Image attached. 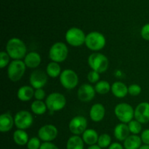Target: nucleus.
Returning <instances> with one entry per match:
<instances>
[{"label":"nucleus","instance_id":"nucleus-1","mask_svg":"<svg viewBox=\"0 0 149 149\" xmlns=\"http://www.w3.org/2000/svg\"><path fill=\"white\" fill-rule=\"evenodd\" d=\"M26 51L27 48L26 45L19 38H11L6 45V52L13 60H21L26 56Z\"/></svg>","mask_w":149,"mask_h":149},{"label":"nucleus","instance_id":"nucleus-2","mask_svg":"<svg viewBox=\"0 0 149 149\" xmlns=\"http://www.w3.org/2000/svg\"><path fill=\"white\" fill-rule=\"evenodd\" d=\"M88 64L92 70L103 73L109 68V61L107 57L100 53H93L88 57Z\"/></svg>","mask_w":149,"mask_h":149},{"label":"nucleus","instance_id":"nucleus-3","mask_svg":"<svg viewBox=\"0 0 149 149\" xmlns=\"http://www.w3.org/2000/svg\"><path fill=\"white\" fill-rule=\"evenodd\" d=\"M106 43V37L100 32H92L86 35L85 45L91 51H97L102 50Z\"/></svg>","mask_w":149,"mask_h":149},{"label":"nucleus","instance_id":"nucleus-4","mask_svg":"<svg viewBox=\"0 0 149 149\" xmlns=\"http://www.w3.org/2000/svg\"><path fill=\"white\" fill-rule=\"evenodd\" d=\"M114 113L121 122L128 124L135 117V110L130 104L122 102L115 107Z\"/></svg>","mask_w":149,"mask_h":149},{"label":"nucleus","instance_id":"nucleus-5","mask_svg":"<svg viewBox=\"0 0 149 149\" xmlns=\"http://www.w3.org/2000/svg\"><path fill=\"white\" fill-rule=\"evenodd\" d=\"M26 66L21 60H13L7 68V75L13 82H17L23 77L26 72Z\"/></svg>","mask_w":149,"mask_h":149},{"label":"nucleus","instance_id":"nucleus-6","mask_svg":"<svg viewBox=\"0 0 149 149\" xmlns=\"http://www.w3.org/2000/svg\"><path fill=\"white\" fill-rule=\"evenodd\" d=\"M68 49L67 45L62 42H55L49 51V57L52 61L61 63L68 57Z\"/></svg>","mask_w":149,"mask_h":149},{"label":"nucleus","instance_id":"nucleus-7","mask_svg":"<svg viewBox=\"0 0 149 149\" xmlns=\"http://www.w3.org/2000/svg\"><path fill=\"white\" fill-rule=\"evenodd\" d=\"M47 109L52 112L60 111L65 108L66 99L63 94L58 92H53L47 96L45 100Z\"/></svg>","mask_w":149,"mask_h":149},{"label":"nucleus","instance_id":"nucleus-8","mask_svg":"<svg viewBox=\"0 0 149 149\" xmlns=\"http://www.w3.org/2000/svg\"><path fill=\"white\" fill-rule=\"evenodd\" d=\"M65 37L67 42L73 47H79L85 43L86 35L79 28H70L65 33Z\"/></svg>","mask_w":149,"mask_h":149},{"label":"nucleus","instance_id":"nucleus-9","mask_svg":"<svg viewBox=\"0 0 149 149\" xmlns=\"http://www.w3.org/2000/svg\"><path fill=\"white\" fill-rule=\"evenodd\" d=\"M60 81L63 87L71 90L78 85L79 77L74 70L66 69L61 72L60 75Z\"/></svg>","mask_w":149,"mask_h":149},{"label":"nucleus","instance_id":"nucleus-10","mask_svg":"<svg viewBox=\"0 0 149 149\" xmlns=\"http://www.w3.org/2000/svg\"><path fill=\"white\" fill-rule=\"evenodd\" d=\"M15 125L19 129H26L31 127L33 118L31 112L27 110H20L14 117Z\"/></svg>","mask_w":149,"mask_h":149},{"label":"nucleus","instance_id":"nucleus-11","mask_svg":"<svg viewBox=\"0 0 149 149\" xmlns=\"http://www.w3.org/2000/svg\"><path fill=\"white\" fill-rule=\"evenodd\" d=\"M87 121L82 115H77L74 117L68 124L70 131L74 135H80L87 129Z\"/></svg>","mask_w":149,"mask_h":149},{"label":"nucleus","instance_id":"nucleus-12","mask_svg":"<svg viewBox=\"0 0 149 149\" xmlns=\"http://www.w3.org/2000/svg\"><path fill=\"white\" fill-rule=\"evenodd\" d=\"M58 134V130L52 124H46L41 127L38 131V137L42 141L51 142L55 140Z\"/></svg>","mask_w":149,"mask_h":149},{"label":"nucleus","instance_id":"nucleus-13","mask_svg":"<svg viewBox=\"0 0 149 149\" xmlns=\"http://www.w3.org/2000/svg\"><path fill=\"white\" fill-rule=\"evenodd\" d=\"M47 73L42 70H36L31 74L30 80L31 86L35 89H42L46 85L47 82Z\"/></svg>","mask_w":149,"mask_h":149},{"label":"nucleus","instance_id":"nucleus-14","mask_svg":"<svg viewBox=\"0 0 149 149\" xmlns=\"http://www.w3.org/2000/svg\"><path fill=\"white\" fill-rule=\"evenodd\" d=\"M135 118L141 124L149 122V102H141L135 108Z\"/></svg>","mask_w":149,"mask_h":149},{"label":"nucleus","instance_id":"nucleus-15","mask_svg":"<svg viewBox=\"0 0 149 149\" xmlns=\"http://www.w3.org/2000/svg\"><path fill=\"white\" fill-rule=\"evenodd\" d=\"M95 89L92 85L84 83L81 85L78 89L77 96L81 102H87L91 101L95 95Z\"/></svg>","mask_w":149,"mask_h":149},{"label":"nucleus","instance_id":"nucleus-16","mask_svg":"<svg viewBox=\"0 0 149 149\" xmlns=\"http://www.w3.org/2000/svg\"><path fill=\"white\" fill-rule=\"evenodd\" d=\"M106 109L105 107L100 103L94 104L90 110V117L94 122H100L105 117Z\"/></svg>","mask_w":149,"mask_h":149},{"label":"nucleus","instance_id":"nucleus-17","mask_svg":"<svg viewBox=\"0 0 149 149\" xmlns=\"http://www.w3.org/2000/svg\"><path fill=\"white\" fill-rule=\"evenodd\" d=\"M15 124L14 118L9 112H4L0 115V131L7 132L12 129Z\"/></svg>","mask_w":149,"mask_h":149},{"label":"nucleus","instance_id":"nucleus-18","mask_svg":"<svg viewBox=\"0 0 149 149\" xmlns=\"http://www.w3.org/2000/svg\"><path fill=\"white\" fill-rule=\"evenodd\" d=\"M113 134H114V137L119 141H125L130 136V131L129 127L128 125H127V124L121 123L115 127Z\"/></svg>","mask_w":149,"mask_h":149},{"label":"nucleus","instance_id":"nucleus-19","mask_svg":"<svg viewBox=\"0 0 149 149\" xmlns=\"http://www.w3.org/2000/svg\"><path fill=\"white\" fill-rule=\"evenodd\" d=\"M41 61H42L41 56L35 51H31V52L29 53L24 57L25 64L26 67H29V68H36L40 65Z\"/></svg>","mask_w":149,"mask_h":149},{"label":"nucleus","instance_id":"nucleus-20","mask_svg":"<svg viewBox=\"0 0 149 149\" xmlns=\"http://www.w3.org/2000/svg\"><path fill=\"white\" fill-rule=\"evenodd\" d=\"M34 92L33 88L31 86H23L17 91V96L22 102H28L34 96Z\"/></svg>","mask_w":149,"mask_h":149},{"label":"nucleus","instance_id":"nucleus-21","mask_svg":"<svg viewBox=\"0 0 149 149\" xmlns=\"http://www.w3.org/2000/svg\"><path fill=\"white\" fill-rule=\"evenodd\" d=\"M111 91L117 98H124L128 93V87L124 83L116 81L111 86Z\"/></svg>","mask_w":149,"mask_h":149},{"label":"nucleus","instance_id":"nucleus-22","mask_svg":"<svg viewBox=\"0 0 149 149\" xmlns=\"http://www.w3.org/2000/svg\"><path fill=\"white\" fill-rule=\"evenodd\" d=\"M142 143L141 137L138 134H132L124 141V148L125 149H139Z\"/></svg>","mask_w":149,"mask_h":149},{"label":"nucleus","instance_id":"nucleus-23","mask_svg":"<svg viewBox=\"0 0 149 149\" xmlns=\"http://www.w3.org/2000/svg\"><path fill=\"white\" fill-rule=\"evenodd\" d=\"M98 138V134L93 129H87L82 134V139L84 143L89 145H93L97 143Z\"/></svg>","mask_w":149,"mask_h":149},{"label":"nucleus","instance_id":"nucleus-24","mask_svg":"<svg viewBox=\"0 0 149 149\" xmlns=\"http://www.w3.org/2000/svg\"><path fill=\"white\" fill-rule=\"evenodd\" d=\"M84 140L79 135L71 136L67 141L66 149H84Z\"/></svg>","mask_w":149,"mask_h":149},{"label":"nucleus","instance_id":"nucleus-25","mask_svg":"<svg viewBox=\"0 0 149 149\" xmlns=\"http://www.w3.org/2000/svg\"><path fill=\"white\" fill-rule=\"evenodd\" d=\"M13 140L15 143L18 145H27L29 138L27 132L25 130L17 129L13 133Z\"/></svg>","mask_w":149,"mask_h":149},{"label":"nucleus","instance_id":"nucleus-26","mask_svg":"<svg viewBox=\"0 0 149 149\" xmlns=\"http://www.w3.org/2000/svg\"><path fill=\"white\" fill-rule=\"evenodd\" d=\"M46 72L48 76H49L50 77H52V78H55V77L61 75V66L59 65V64L58 62L51 61L47 66Z\"/></svg>","mask_w":149,"mask_h":149},{"label":"nucleus","instance_id":"nucleus-27","mask_svg":"<svg viewBox=\"0 0 149 149\" xmlns=\"http://www.w3.org/2000/svg\"><path fill=\"white\" fill-rule=\"evenodd\" d=\"M31 109L32 112L36 115H43L46 112L47 107L46 103L42 102V100H35L32 102L31 105Z\"/></svg>","mask_w":149,"mask_h":149},{"label":"nucleus","instance_id":"nucleus-28","mask_svg":"<svg viewBox=\"0 0 149 149\" xmlns=\"http://www.w3.org/2000/svg\"><path fill=\"white\" fill-rule=\"evenodd\" d=\"M95 89V91L100 94H106L110 91V90H111V86L106 80H100L96 83Z\"/></svg>","mask_w":149,"mask_h":149},{"label":"nucleus","instance_id":"nucleus-29","mask_svg":"<svg viewBox=\"0 0 149 149\" xmlns=\"http://www.w3.org/2000/svg\"><path fill=\"white\" fill-rule=\"evenodd\" d=\"M111 144V137L109 134H102L99 136L98 140H97V145L102 148H109Z\"/></svg>","mask_w":149,"mask_h":149},{"label":"nucleus","instance_id":"nucleus-30","mask_svg":"<svg viewBox=\"0 0 149 149\" xmlns=\"http://www.w3.org/2000/svg\"><path fill=\"white\" fill-rule=\"evenodd\" d=\"M141 124H142L137 121L136 119H132V121H130L128 123V127H129L130 133H132V134H139L141 131V130H142V125Z\"/></svg>","mask_w":149,"mask_h":149},{"label":"nucleus","instance_id":"nucleus-31","mask_svg":"<svg viewBox=\"0 0 149 149\" xmlns=\"http://www.w3.org/2000/svg\"><path fill=\"white\" fill-rule=\"evenodd\" d=\"M41 140L39 137H33L29 139V142L27 143L28 149H39L41 147Z\"/></svg>","mask_w":149,"mask_h":149},{"label":"nucleus","instance_id":"nucleus-32","mask_svg":"<svg viewBox=\"0 0 149 149\" xmlns=\"http://www.w3.org/2000/svg\"><path fill=\"white\" fill-rule=\"evenodd\" d=\"M10 56L9 54L5 51H1L0 53V67L1 69L4 68L6 66L10 64Z\"/></svg>","mask_w":149,"mask_h":149},{"label":"nucleus","instance_id":"nucleus-33","mask_svg":"<svg viewBox=\"0 0 149 149\" xmlns=\"http://www.w3.org/2000/svg\"><path fill=\"white\" fill-rule=\"evenodd\" d=\"M141 91L142 89L138 84H132L128 86V93L131 96H138L141 93Z\"/></svg>","mask_w":149,"mask_h":149},{"label":"nucleus","instance_id":"nucleus-34","mask_svg":"<svg viewBox=\"0 0 149 149\" xmlns=\"http://www.w3.org/2000/svg\"><path fill=\"white\" fill-rule=\"evenodd\" d=\"M87 79L91 83H97L100 79V73L95 70H92L87 74Z\"/></svg>","mask_w":149,"mask_h":149},{"label":"nucleus","instance_id":"nucleus-35","mask_svg":"<svg viewBox=\"0 0 149 149\" xmlns=\"http://www.w3.org/2000/svg\"><path fill=\"white\" fill-rule=\"evenodd\" d=\"M141 34L143 39L149 41V23L143 26L141 31Z\"/></svg>","mask_w":149,"mask_h":149},{"label":"nucleus","instance_id":"nucleus-36","mask_svg":"<svg viewBox=\"0 0 149 149\" xmlns=\"http://www.w3.org/2000/svg\"><path fill=\"white\" fill-rule=\"evenodd\" d=\"M34 97L36 100H42L45 98V91L43 89H38L35 90Z\"/></svg>","mask_w":149,"mask_h":149},{"label":"nucleus","instance_id":"nucleus-37","mask_svg":"<svg viewBox=\"0 0 149 149\" xmlns=\"http://www.w3.org/2000/svg\"><path fill=\"white\" fill-rule=\"evenodd\" d=\"M39 149H59V148L51 142H44Z\"/></svg>","mask_w":149,"mask_h":149},{"label":"nucleus","instance_id":"nucleus-38","mask_svg":"<svg viewBox=\"0 0 149 149\" xmlns=\"http://www.w3.org/2000/svg\"><path fill=\"white\" fill-rule=\"evenodd\" d=\"M141 138L145 145H149V129H145L141 133Z\"/></svg>","mask_w":149,"mask_h":149},{"label":"nucleus","instance_id":"nucleus-39","mask_svg":"<svg viewBox=\"0 0 149 149\" xmlns=\"http://www.w3.org/2000/svg\"><path fill=\"white\" fill-rule=\"evenodd\" d=\"M109 149H124V146L119 143H113L110 145Z\"/></svg>","mask_w":149,"mask_h":149},{"label":"nucleus","instance_id":"nucleus-40","mask_svg":"<svg viewBox=\"0 0 149 149\" xmlns=\"http://www.w3.org/2000/svg\"><path fill=\"white\" fill-rule=\"evenodd\" d=\"M87 149H103L100 148L98 145H90Z\"/></svg>","mask_w":149,"mask_h":149},{"label":"nucleus","instance_id":"nucleus-41","mask_svg":"<svg viewBox=\"0 0 149 149\" xmlns=\"http://www.w3.org/2000/svg\"><path fill=\"white\" fill-rule=\"evenodd\" d=\"M139 149H149V145H141Z\"/></svg>","mask_w":149,"mask_h":149}]
</instances>
